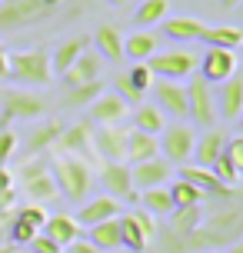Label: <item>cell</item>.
Segmentation results:
<instances>
[{
    "label": "cell",
    "instance_id": "obj_1",
    "mask_svg": "<svg viewBox=\"0 0 243 253\" xmlns=\"http://www.w3.org/2000/svg\"><path fill=\"white\" fill-rule=\"evenodd\" d=\"M243 237V207L240 200L217 203V213H206L203 223L183 240H160L163 253H197V250H227Z\"/></svg>",
    "mask_w": 243,
    "mask_h": 253
},
{
    "label": "cell",
    "instance_id": "obj_2",
    "mask_svg": "<svg viewBox=\"0 0 243 253\" xmlns=\"http://www.w3.org/2000/svg\"><path fill=\"white\" fill-rule=\"evenodd\" d=\"M50 177L57 183V193L67 197L70 203H83L87 193L93 190V170H90L87 160H77V157L50 160Z\"/></svg>",
    "mask_w": 243,
    "mask_h": 253
},
{
    "label": "cell",
    "instance_id": "obj_3",
    "mask_svg": "<svg viewBox=\"0 0 243 253\" xmlns=\"http://www.w3.org/2000/svg\"><path fill=\"white\" fill-rule=\"evenodd\" d=\"M7 74L20 87H50L53 70H50V53L43 47L34 50H7Z\"/></svg>",
    "mask_w": 243,
    "mask_h": 253
},
{
    "label": "cell",
    "instance_id": "obj_4",
    "mask_svg": "<svg viewBox=\"0 0 243 253\" xmlns=\"http://www.w3.org/2000/svg\"><path fill=\"white\" fill-rule=\"evenodd\" d=\"M57 10H50L43 0H3L0 3V34H17L27 27H37L53 20Z\"/></svg>",
    "mask_w": 243,
    "mask_h": 253
},
{
    "label": "cell",
    "instance_id": "obj_5",
    "mask_svg": "<svg viewBox=\"0 0 243 253\" xmlns=\"http://www.w3.org/2000/svg\"><path fill=\"white\" fill-rule=\"evenodd\" d=\"M193 143H197V133H193V126H190V124H183V120H177V124L163 126V133L157 137L160 157H163L170 167H183V164H190V157H193Z\"/></svg>",
    "mask_w": 243,
    "mask_h": 253
},
{
    "label": "cell",
    "instance_id": "obj_6",
    "mask_svg": "<svg viewBox=\"0 0 243 253\" xmlns=\"http://www.w3.org/2000/svg\"><path fill=\"white\" fill-rule=\"evenodd\" d=\"M117 223H120V247L123 250H130V253L150 250V243L157 237V223L147 210H133V213L117 216Z\"/></svg>",
    "mask_w": 243,
    "mask_h": 253
},
{
    "label": "cell",
    "instance_id": "obj_7",
    "mask_svg": "<svg viewBox=\"0 0 243 253\" xmlns=\"http://www.w3.org/2000/svg\"><path fill=\"white\" fill-rule=\"evenodd\" d=\"M47 110V100L30 90H7L0 100V130H7L13 120H37Z\"/></svg>",
    "mask_w": 243,
    "mask_h": 253
},
{
    "label": "cell",
    "instance_id": "obj_8",
    "mask_svg": "<svg viewBox=\"0 0 243 253\" xmlns=\"http://www.w3.org/2000/svg\"><path fill=\"white\" fill-rule=\"evenodd\" d=\"M187 107H190V120L197 126L210 130V126L217 124V93H213V87L206 84L203 77H193L190 80V87H187Z\"/></svg>",
    "mask_w": 243,
    "mask_h": 253
},
{
    "label": "cell",
    "instance_id": "obj_9",
    "mask_svg": "<svg viewBox=\"0 0 243 253\" xmlns=\"http://www.w3.org/2000/svg\"><path fill=\"white\" fill-rule=\"evenodd\" d=\"M93 160L100 164H127V130L123 126H93Z\"/></svg>",
    "mask_w": 243,
    "mask_h": 253
},
{
    "label": "cell",
    "instance_id": "obj_10",
    "mask_svg": "<svg viewBox=\"0 0 243 253\" xmlns=\"http://www.w3.org/2000/svg\"><path fill=\"white\" fill-rule=\"evenodd\" d=\"M180 180H187L190 187H197L203 193V200H217V203H227V200H240V190L237 187H223L213 173H210V167H197V164H183L180 167Z\"/></svg>",
    "mask_w": 243,
    "mask_h": 253
},
{
    "label": "cell",
    "instance_id": "obj_11",
    "mask_svg": "<svg viewBox=\"0 0 243 253\" xmlns=\"http://www.w3.org/2000/svg\"><path fill=\"white\" fill-rule=\"evenodd\" d=\"M197 53L190 50H163V53H154L150 60H147V67H150V74L154 77H163V80H183V77H193V70H197Z\"/></svg>",
    "mask_w": 243,
    "mask_h": 253
},
{
    "label": "cell",
    "instance_id": "obj_12",
    "mask_svg": "<svg viewBox=\"0 0 243 253\" xmlns=\"http://www.w3.org/2000/svg\"><path fill=\"white\" fill-rule=\"evenodd\" d=\"M90 137H93V124H90V120H77V124H70V126L60 130V137H57V150H60V157H77V160L93 164Z\"/></svg>",
    "mask_w": 243,
    "mask_h": 253
},
{
    "label": "cell",
    "instance_id": "obj_13",
    "mask_svg": "<svg viewBox=\"0 0 243 253\" xmlns=\"http://www.w3.org/2000/svg\"><path fill=\"white\" fill-rule=\"evenodd\" d=\"M197 70H200V77H203L210 87L213 84H223V80H230L237 74V53L220 50V47H206L200 53V60H197Z\"/></svg>",
    "mask_w": 243,
    "mask_h": 253
},
{
    "label": "cell",
    "instance_id": "obj_14",
    "mask_svg": "<svg viewBox=\"0 0 243 253\" xmlns=\"http://www.w3.org/2000/svg\"><path fill=\"white\" fill-rule=\"evenodd\" d=\"M87 114H90L87 120H90L93 126H120L123 120H127L130 107L120 100V97H117L114 90H103L100 97H97V100L87 107Z\"/></svg>",
    "mask_w": 243,
    "mask_h": 253
},
{
    "label": "cell",
    "instance_id": "obj_15",
    "mask_svg": "<svg viewBox=\"0 0 243 253\" xmlns=\"http://www.w3.org/2000/svg\"><path fill=\"white\" fill-rule=\"evenodd\" d=\"M154 97H157V107H160V114H170L177 117V120H190V107H187V87L183 84H173V80H160L154 84Z\"/></svg>",
    "mask_w": 243,
    "mask_h": 253
},
{
    "label": "cell",
    "instance_id": "obj_16",
    "mask_svg": "<svg viewBox=\"0 0 243 253\" xmlns=\"http://www.w3.org/2000/svg\"><path fill=\"white\" fill-rule=\"evenodd\" d=\"M123 210H120V200H114V197H93V200H83L80 203V210H77V227H97V223H103V220H114V216H120Z\"/></svg>",
    "mask_w": 243,
    "mask_h": 253
},
{
    "label": "cell",
    "instance_id": "obj_17",
    "mask_svg": "<svg viewBox=\"0 0 243 253\" xmlns=\"http://www.w3.org/2000/svg\"><path fill=\"white\" fill-rule=\"evenodd\" d=\"M130 180H133V190H137V193L154 190V187H166V180H170V164H166L163 157L133 164L130 167Z\"/></svg>",
    "mask_w": 243,
    "mask_h": 253
},
{
    "label": "cell",
    "instance_id": "obj_18",
    "mask_svg": "<svg viewBox=\"0 0 243 253\" xmlns=\"http://www.w3.org/2000/svg\"><path fill=\"white\" fill-rule=\"evenodd\" d=\"M100 70H103V57L87 47L77 60L70 63V70L60 74V80H64V87H80V84H93V80L100 77Z\"/></svg>",
    "mask_w": 243,
    "mask_h": 253
},
{
    "label": "cell",
    "instance_id": "obj_19",
    "mask_svg": "<svg viewBox=\"0 0 243 253\" xmlns=\"http://www.w3.org/2000/svg\"><path fill=\"white\" fill-rule=\"evenodd\" d=\"M213 93H217V114L223 117V120L237 124L243 117V80L233 74L230 80H223L220 90H213Z\"/></svg>",
    "mask_w": 243,
    "mask_h": 253
},
{
    "label": "cell",
    "instance_id": "obj_20",
    "mask_svg": "<svg viewBox=\"0 0 243 253\" xmlns=\"http://www.w3.org/2000/svg\"><path fill=\"white\" fill-rule=\"evenodd\" d=\"M100 183L110 190L107 197H114V200H137V190L130 180V164H103Z\"/></svg>",
    "mask_w": 243,
    "mask_h": 253
},
{
    "label": "cell",
    "instance_id": "obj_21",
    "mask_svg": "<svg viewBox=\"0 0 243 253\" xmlns=\"http://www.w3.org/2000/svg\"><path fill=\"white\" fill-rule=\"evenodd\" d=\"M154 53H160V34L157 30H133L130 37H123V60L147 63Z\"/></svg>",
    "mask_w": 243,
    "mask_h": 253
},
{
    "label": "cell",
    "instance_id": "obj_22",
    "mask_svg": "<svg viewBox=\"0 0 243 253\" xmlns=\"http://www.w3.org/2000/svg\"><path fill=\"white\" fill-rule=\"evenodd\" d=\"M60 130H64V124L53 117V120H43L40 126H34L30 133H27L24 140V153L27 157H43V153L50 150V147H57V137H60Z\"/></svg>",
    "mask_w": 243,
    "mask_h": 253
},
{
    "label": "cell",
    "instance_id": "obj_23",
    "mask_svg": "<svg viewBox=\"0 0 243 253\" xmlns=\"http://www.w3.org/2000/svg\"><path fill=\"white\" fill-rule=\"evenodd\" d=\"M206 210L203 207H173V213L166 216L170 223H166V237L170 240H183V237H190L193 230L203 223Z\"/></svg>",
    "mask_w": 243,
    "mask_h": 253
},
{
    "label": "cell",
    "instance_id": "obj_24",
    "mask_svg": "<svg viewBox=\"0 0 243 253\" xmlns=\"http://www.w3.org/2000/svg\"><path fill=\"white\" fill-rule=\"evenodd\" d=\"M90 47V37H83V34H77V37H67L64 43H57V50L50 53V70H53V77H60V74H67L70 70V63L77 60L80 53Z\"/></svg>",
    "mask_w": 243,
    "mask_h": 253
},
{
    "label": "cell",
    "instance_id": "obj_25",
    "mask_svg": "<svg viewBox=\"0 0 243 253\" xmlns=\"http://www.w3.org/2000/svg\"><path fill=\"white\" fill-rule=\"evenodd\" d=\"M40 233H47V237H50V240L57 243L60 250H64V247H70L74 240H80V237H83V230L77 227V220H74V216H67V213L47 216V223H43V230H40Z\"/></svg>",
    "mask_w": 243,
    "mask_h": 253
},
{
    "label": "cell",
    "instance_id": "obj_26",
    "mask_svg": "<svg viewBox=\"0 0 243 253\" xmlns=\"http://www.w3.org/2000/svg\"><path fill=\"white\" fill-rule=\"evenodd\" d=\"M223 147H227V133H220L213 126L203 130V133L197 137V143H193V160H197V167H210L220 153H223Z\"/></svg>",
    "mask_w": 243,
    "mask_h": 253
},
{
    "label": "cell",
    "instance_id": "obj_27",
    "mask_svg": "<svg viewBox=\"0 0 243 253\" xmlns=\"http://www.w3.org/2000/svg\"><path fill=\"white\" fill-rule=\"evenodd\" d=\"M163 34L170 40H180V43H193V40H200V34H203V20L200 17H166L163 24Z\"/></svg>",
    "mask_w": 243,
    "mask_h": 253
},
{
    "label": "cell",
    "instance_id": "obj_28",
    "mask_svg": "<svg viewBox=\"0 0 243 253\" xmlns=\"http://www.w3.org/2000/svg\"><path fill=\"white\" fill-rule=\"evenodd\" d=\"M93 47H97V53H100L103 60L110 63H120L123 60V34L117 30V27H97V34H93Z\"/></svg>",
    "mask_w": 243,
    "mask_h": 253
},
{
    "label": "cell",
    "instance_id": "obj_29",
    "mask_svg": "<svg viewBox=\"0 0 243 253\" xmlns=\"http://www.w3.org/2000/svg\"><path fill=\"white\" fill-rule=\"evenodd\" d=\"M154 157H160L157 137L140 133V130H127V160H130V167L143 164V160H154Z\"/></svg>",
    "mask_w": 243,
    "mask_h": 253
},
{
    "label": "cell",
    "instance_id": "obj_30",
    "mask_svg": "<svg viewBox=\"0 0 243 253\" xmlns=\"http://www.w3.org/2000/svg\"><path fill=\"white\" fill-rule=\"evenodd\" d=\"M200 40H203L206 47H220V50H240L243 43V30L240 27H203V34H200Z\"/></svg>",
    "mask_w": 243,
    "mask_h": 253
},
{
    "label": "cell",
    "instance_id": "obj_31",
    "mask_svg": "<svg viewBox=\"0 0 243 253\" xmlns=\"http://www.w3.org/2000/svg\"><path fill=\"white\" fill-rule=\"evenodd\" d=\"M24 193H27V203H37V207H43V203H50V200L60 197V193H57V183H53V177H50V170L24 180Z\"/></svg>",
    "mask_w": 243,
    "mask_h": 253
},
{
    "label": "cell",
    "instance_id": "obj_32",
    "mask_svg": "<svg viewBox=\"0 0 243 253\" xmlns=\"http://www.w3.org/2000/svg\"><path fill=\"white\" fill-rule=\"evenodd\" d=\"M87 243H90V247H97L100 253L120 250V223H117V216H114V220H103V223H97V227H90Z\"/></svg>",
    "mask_w": 243,
    "mask_h": 253
},
{
    "label": "cell",
    "instance_id": "obj_33",
    "mask_svg": "<svg viewBox=\"0 0 243 253\" xmlns=\"http://www.w3.org/2000/svg\"><path fill=\"white\" fill-rule=\"evenodd\" d=\"M163 126H166V117L160 114L157 103H140V107H137V114H133V130L150 133V137H160Z\"/></svg>",
    "mask_w": 243,
    "mask_h": 253
},
{
    "label": "cell",
    "instance_id": "obj_34",
    "mask_svg": "<svg viewBox=\"0 0 243 253\" xmlns=\"http://www.w3.org/2000/svg\"><path fill=\"white\" fill-rule=\"evenodd\" d=\"M100 93H103V84H100V80H93V84H80V87H67L64 107H67V110H83V107H90V103L97 100Z\"/></svg>",
    "mask_w": 243,
    "mask_h": 253
},
{
    "label": "cell",
    "instance_id": "obj_35",
    "mask_svg": "<svg viewBox=\"0 0 243 253\" xmlns=\"http://www.w3.org/2000/svg\"><path fill=\"white\" fill-rule=\"evenodd\" d=\"M170 17V0H143L137 13H133V24L137 27H157Z\"/></svg>",
    "mask_w": 243,
    "mask_h": 253
},
{
    "label": "cell",
    "instance_id": "obj_36",
    "mask_svg": "<svg viewBox=\"0 0 243 253\" xmlns=\"http://www.w3.org/2000/svg\"><path fill=\"white\" fill-rule=\"evenodd\" d=\"M140 200H143V210H147L150 216H170V213H173V200H170V190H166V187L143 190Z\"/></svg>",
    "mask_w": 243,
    "mask_h": 253
},
{
    "label": "cell",
    "instance_id": "obj_37",
    "mask_svg": "<svg viewBox=\"0 0 243 253\" xmlns=\"http://www.w3.org/2000/svg\"><path fill=\"white\" fill-rule=\"evenodd\" d=\"M166 190H170V200H173V207H203V193H200L197 187H190L187 180L177 177Z\"/></svg>",
    "mask_w": 243,
    "mask_h": 253
},
{
    "label": "cell",
    "instance_id": "obj_38",
    "mask_svg": "<svg viewBox=\"0 0 243 253\" xmlns=\"http://www.w3.org/2000/svg\"><path fill=\"white\" fill-rule=\"evenodd\" d=\"M37 233L40 230H34L30 223H24L20 216H10V220H7V243H13V247H27Z\"/></svg>",
    "mask_w": 243,
    "mask_h": 253
},
{
    "label": "cell",
    "instance_id": "obj_39",
    "mask_svg": "<svg viewBox=\"0 0 243 253\" xmlns=\"http://www.w3.org/2000/svg\"><path fill=\"white\" fill-rule=\"evenodd\" d=\"M114 93L127 103V107H140V103H143V93L127 80V74H117L114 77Z\"/></svg>",
    "mask_w": 243,
    "mask_h": 253
},
{
    "label": "cell",
    "instance_id": "obj_40",
    "mask_svg": "<svg viewBox=\"0 0 243 253\" xmlns=\"http://www.w3.org/2000/svg\"><path fill=\"white\" fill-rule=\"evenodd\" d=\"M210 173H213V177H217L223 187H237V180H240V170H237V167H233L230 160L223 157V153H220L217 160L210 164Z\"/></svg>",
    "mask_w": 243,
    "mask_h": 253
},
{
    "label": "cell",
    "instance_id": "obj_41",
    "mask_svg": "<svg viewBox=\"0 0 243 253\" xmlns=\"http://www.w3.org/2000/svg\"><path fill=\"white\" fill-rule=\"evenodd\" d=\"M13 216H20L24 223H30L34 230H43L47 223V210L37 207V203H24V207H13Z\"/></svg>",
    "mask_w": 243,
    "mask_h": 253
},
{
    "label": "cell",
    "instance_id": "obj_42",
    "mask_svg": "<svg viewBox=\"0 0 243 253\" xmlns=\"http://www.w3.org/2000/svg\"><path fill=\"white\" fill-rule=\"evenodd\" d=\"M127 80H130L137 90H140V93H147V90L157 84V77L150 74V67H147V63H133V67L127 70Z\"/></svg>",
    "mask_w": 243,
    "mask_h": 253
},
{
    "label": "cell",
    "instance_id": "obj_43",
    "mask_svg": "<svg viewBox=\"0 0 243 253\" xmlns=\"http://www.w3.org/2000/svg\"><path fill=\"white\" fill-rule=\"evenodd\" d=\"M47 170H50L47 157H27L24 164H20V170H17V177H20V180H30V177H37V173H47Z\"/></svg>",
    "mask_w": 243,
    "mask_h": 253
},
{
    "label": "cell",
    "instance_id": "obj_44",
    "mask_svg": "<svg viewBox=\"0 0 243 253\" xmlns=\"http://www.w3.org/2000/svg\"><path fill=\"white\" fill-rule=\"evenodd\" d=\"M20 147V140L13 130H0V167H7V160H13V153Z\"/></svg>",
    "mask_w": 243,
    "mask_h": 253
},
{
    "label": "cell",
    "instance_id": "obj_45",
    "mask_svg": "<svg viewBox=\"0 0 243 253\" xmlns=\"http://www.w3.org/2000/svg\"><path fill=\"white\" fill-rule=\"evenodd\" d=\"M223 157L230 160L237 170H243V140L240 137H227V147H223Z\"/></svg>",
    "mask_w": 243,
    "mask_h": 253
},
{
    "label": "cell",
    "instance_id": "obj_46",
    "mask_svg": "<svg viewBox=\"0 0 243 253\" xmlns=\"http://www.w3.org/2000/svg\"><path fill=\"white\" fill-rule=\"evenodd\" d=\"M13 207H17V190H3L0 193V223H7L13 216Z\"/></svg>",
    "mask_w": 243,
    "mask_h": 253
},
{
    "label": "cell",
    "instance_id": "obj_47",
    "mask_svg": "<svg viewBox=\"0 0 243 253\" xmlns=\"http://www.w3.org/2000/svg\"><path fill=\"white\" fill-rule=\"evenodd\" d=\"M27 247H30V253H60V247H57L47 233H37V237L27 243Z\"/></svg>",
    "mask_w": 243,
    "mask_h": 253
},
{
    "label": "cell",
    "instance_id": "obj_48",
    "mask_svg": "<svg viewBox=\"0 0 243 253\" xmlns=\"http://www.w3.org/2000/svg\"><path fill=\"white\" fill-rule=\"evenodd\" d=\"M64 250H67V253H100L97 247H90V243L83 240V237H80V240H74L70 247H64Z\"/></svg>",
    "mask_w": 243,
    "mask_h": 253
},
{
    "label": "cell",
    "instance_id": "obj_49",
    "mask_svg": "<svg viewBox=\"0 0 243 253\" xmlns=\"http://www.w3.org/2000/svg\"><path fill=\"white\" fill-rule=\"evenodd\" d=\"M3 190H13V173L7 167H0V193H3Z\"/></svg>",
    "mask_w": 243,
    "mask_h": 253
},
{
    "label": "cell",
    "instance_id": "obj_50",
    "mask_svg": "<svg viewBox=\"0 0 243 253\" xmlns=\"http://www.w3.org/2000/svg\"><path fill=\"white\" fill-rule=\"evenodd\" d=\"M3 80H10V74H7V50L0 47V84Z\"/></svg>",
    "mask_w": 243,
    "mask_h": 253
},
{
    "label": "cell",
    "instance_id": "obj_51",
    "mask_svg": "<svg viewBox=\"0 0 243 253\" xmlns=\"http://www.w3.org/2000/svg\"><path fill=\"white\" fill-rule=\"evenodd\" d=\"M43 3H47L50 10H60V7H64V0H43Z\"/></svg>",
    "mask_w": 243,
    "mask_h": 253
},
{
    "label": "cell",
    "instance_id": "obj_52",
    "mask_svg": "<svg viewBox=\"0 0 243 253\" xmlns=\"http://www.w3.org/2000/svg\"><path fill=\"white\" fill-rule=\"evenodd\" d=\"M223 253H243V243H230V247H227Z\"/></svg>",
    "mask_w": 243,
    "mask_h": 253
},
{
    "label": "cell",
    "instance_id": "obj_53",
    "mask_svg": "<svg viewBox=\"0 0 243 253\" xmlns=\"http://www.w3.org/2000/svg\"><path fill=\"white\" fill-rule=\"evenodd\" d=\"M7 243V223H0V247Z\"/></svg>",
    "mask_w": 243,
    "mask_h": 253
},
{
    "label": "cell",
    "instance_id": "obj_54",
    "mask_svg": "<svg viewBox=\"0 0 243 253\" xmlns=\"http://www.w3.org/2000/svg\"><path fill=\"white\" fill-rule=\"evenodd\" d=\"M0 253H17V247H13V243H3V247H0Z\"/></svg>",
    "mask_w": 243,
    "mask_h": 253
},
{
    "label": "cell",
    "instance_id": "obj_55",
    "mask_svg": "<svg viewBox=\"0 0 243 253\" xmlns=\"http://www.w3.org/2000/svg\"><path fill=\"white\" fill-rule=\"evenodd\" d=\"M237 3H240V0H223V10H233Z\"/></svg>",
    "mask_w": 243,
    "mask_h": 253
},
{
    "label": "cell",
    "instance_id": "obj_56",
    "mask_svg": "<svg viewBox=\"0 0 243 253\" xmlns=\"http://www.w3.org/2000/svg\"><path fill=\"white\" fill-rule=\"evenodd\" d=\"M110 3H114V7H120V3H127V0H110Z\"/></svg>",
    "mask_w": 243,
    "mask_h": 253
},
{
    "label": "cell",
    "instance_id": "obj_57",
    "mask_svg": "<svg viewBox=\"0 0 243 253\" xmlns=\"http://www.w3.org/2000/svg\"><path fill=\"white\" fill-rule=\"evenodd\" d=\"M197 253H223V250H197Z\"/></svg>",
    "mask_w": 243,
    "mask_h": 253
},
{
    "label": "cell",
    "instance_id": "obj_58",
    "mask_svg": "<svg viewBox=\"0 0 243 253\" xmlns=\"http://www.w3.org/2000/svg\"><path fill=\"white\" fill-rule=\"evenodd\" d=\"M60 253H67V250H60Z\"/></svg>",
    "mask_w": 243,
    "mask_h": 253
}]
</instances>
